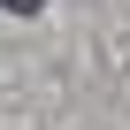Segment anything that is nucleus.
Masks as SVG:
<instances>
[{
	"label": "nucleus",
	"mask_w": 130,
	"mask_h": 130,
	"mask_svg": "<svg viewBox=\"0 0 130 130\" xmlns=\"http://www.w3.org/2000/svg\"><path fill=\"white\" fill-rule=\"evenodd\" d=\"M0 8H8V15H38L46 0H0Z\"/></svg>",
	"instance_id": "nucleus-1"
}]
</instances>
